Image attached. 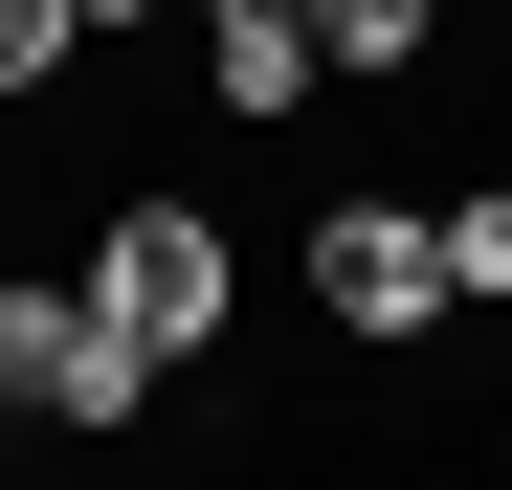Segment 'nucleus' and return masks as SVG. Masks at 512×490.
<instances>
[{"label":"nucleus","instance_id":"423d86ee","mask_svg":"<svg viewBox=\"0 0 512 490\" xmlns=\"http://www.w3.org/2000/svg\"><path fill=\"white\" fill-rule=\"evenodd\" d=\"M67 67H90V0H0V112H45Z\"/></svg>","mask_w":512,"mask_h":490},{"label":"nucleus","instance_id":"f257e3e1","mask_svg":"<svg viewBox=\"0 0 512 490\" xmlns=\"http://www.w3.org/2000/svg\"><path fill=\"white\" fill-rule=\"evenodd\" d=\"M156 379H179V357H156V335H134L90 268H0V424H45V446H112Z\"/></svg>","mask_w":512,"mask_h":490},{"label":"nucleus","instance_id":"0eeeda50","mask_svg":"<svg viewBox=\"0 0 512 490\" xmlns=\"http://www.w3.org/2000/svg\"><path fill=\"white\" fill-rule=\"evenodd\" d=\"M446 290H468V312H512V179H468V201H446Z\"/></svg>","mask_w":512,"mask_h":490},{"label":"nucleus","instance_id":"20e7f679","mask_svg":"<svg viewBox=\"0 0 512 490\" xmlns=\"http://www.w3.org/2000/svg\"><path fill=\"white\" fill-rule=\"evenodd\" d=\"M312 90H334L312 0H201V112H223V134H290Z\"/></svg>","mask_w":512,"mask_h":490},{"label":"nucleus","instance_id":"6e6552de","mask_svg":"<svg viewBox=\"0 0 512 490\" xmlns=\"http://www.w3.org/2000/svg\"><path fill=\"white\" fill-rule=\"evenodd\" d=\"M134 23H156V0H90V45H134Z\"/></svg>","mask_w":512,"mask_h":490},{"label":"nucleus","instance_id":"f03ea898","mask_svg":"<svg viewBox=\"0 0 512 490\" xmlns=\"http://www.w3.org/2000/svg\"><path fill=\"white\" fill-rule=\"evenodd\" d=\"M90 290L134 312L156 357H223V335H245V223H223V201H179V179H134V201L90 223Z\"/></svg>","mask_w":512,"mask_h":490},{"label":"nucleus","instance_id":"7ed1b4c3","mask_svg":"<svg viewBox=\"0 0 512 490\" xmlns=\"http://www.w3.org/2000/svg\"><path fill=\"white\" fill-rule=\"evenodd\" d=\"M290 268H312V312H334V335H357V357H401V335H446V201H312V245H290Z\"/></svg>","mask_w":512,"mask_h":490},{"label":"nucleus","instance_id":"39448f33","mask_svg":"<svg viewBox=\"0 0 512 490\" xmlns=\"http://www.w3.org/2000/svg\"><path fill=\"white\" fill-rule=\"evenodd\" d=\"M468 0H312V45H334V90H379V67H423Z\"/></svg>","mask_w":512,"mask_h":490}]
</instances>
